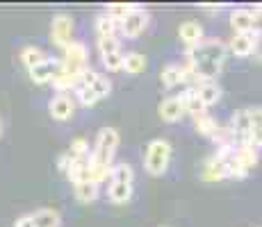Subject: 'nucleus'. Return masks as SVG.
Segmentation results:
<instances>
[{
  "label": "nucleus",
  "mask_w": 262,
  "mask_h": 227,
  "mask_svg": "<svg viewBox=\"0 0 262 227\" xmlns=\"http://www.w3.org/2000/svg\"><path fill=\"white\" fill-rule=\"evenodd\" d=\"M171 143L164 139H153L148 145H146V155H144V170L153 178H160V175L167 173L169 164H171Z\"/></svg>",
  "instance_id": "nucleus-1"
},
{
  "label": "nucleus",
  "mask_w": 262,
  "mask_h": 227,
  "mask_svg": "<svg viewBox=\"0 0 262 227\" xmlns=\"http://www.w3.org/2000/svg\"><path fill=\"white\" fill-rule=\"evenodd\" d=\"M119 148V132L114 128H103L96 136V145L89 153V161L94 166H103V168H112V159Z\"/></svg>",
  "instance_id": "nucleus-2"
},
{
  "label": "nucleus",
  "mask_w": 262,
  "mask_h": 227,
  "mask_svg": "<svg viewBox=\"0 0 262 227\" xmlns=\"http://www.w3.org/2000/svg\"><path fill=\"white\" fill-rule=\"evenodd\" d=\"M226 55H228V45L221 41V39H203L199 45L187 48V57H185V62L187 64L214 62V64H221V66H224Z\"/></svg>",
  "instance_id": "nucleus-3"
},
{
  "label": "nucleus",
  "mask_w": 262,
  "mask_h": 227,
  "mask_svg": "<svg viewBox=\"0 0 262 227\" xmlns=\"http://www.w3.org/2000/svg\"><path fill=\"white\" fill-rule=\"evenodd\" d=\"M64 70L69 73H82L87 70V62H89V50L82 41H71L64 48Z\"/></svg>",
  "instance_id": "nucleus-4"
},
{
  "label": "nucleus",
  "mask_w": 262,
  "mask_h": 227,
  "mask_svg": "<svg viewBox=\"0 0 262 227\" xmlns=\"http://www.w3.org/2000/svg\"><path fill=\"white\" fill-rule=\"evenodd\" d=\"M73 18L69 14H57L53 18V25H50V39L57 48H67L69 43L73 41Z\"/></svg>",
  "instance_id": "nucleus-5"
},
{
  "label": "nucleus",
  "mask_w": 262,
  "mask_h": 227,
  "mask_svg": "<svg viewBox=\"0 0 262 227\" xmlns=\"http://www.w3.org/2000/svg\"><path fill=\"white\" fill-rule=\"evenodd\" d=\"M146 28H148V12L142 7V9H137V12L128 14V16L121 21L119 32L123 34L125 39H137L139 34H144Z\"/></svg>",
  "instance_id": "nucleus-6"
},
{
  "label": "nucleus",
  "mask_w": 262,
  "mask_h": 227,
  "mask_svg": "<svg viewBox=\"0 0 262 227\" xmlns=\"http://www.w3.org/2000/svg\"><path fill=\"white\" fill-rule=\"evenodd\" d=\"M230 132H233L235 145H244L251 143V118H249V109H237L230 118Z\"/></svg>",
  "instance_id": "nucleus-7"
},
{
  "label": "nucleus",
  "mask_w": 262,
  "mask_h": 227,
  "mask_svg": "<svg viewBox=\"0 0 262 227\" xmlns=\"http://www.w3.org/2000/svg\"><path fill=\"white\" fill-rule=\"evenodd\" d=\"M62 70H64V62H62V59L48 57L46 62H41V64H37V66L30 68V78H32L37 84H46V82H53V80L57 78Z\"/></svg>",
  "instance_id": "nucleus-8"
},
{
  "label": "nucleus",
  "mask_w": 262,
  "mask_h": 227,
  "mask_svg": "<svg viewBox=\"0 0 262 227\" xmlns=\"http://www.w3.org/2000/svg\"><path fill=\"white\" fill-rule=\"evenodd\" d=\"M48 112L55 120H62L64 123V120H69L75 112V100H71V95H67V93H57L50 100Z\"/></svg>",
  "instance_id": "nucleus-9"
},
{
  "label": "nucleus",
  "mask_w": 262,
  "mask_h": 227,
  "mask_svg": "<svg viewBox=\"0 0 262 227\" xmlns=\"http://www.w3.org/2000/svg\"><path fill=\"white\" fill-rule=\"evenodd\" d=\"M260 150L255 148V145H251V143H244V145H235V161H237V166L242 170H244L246 175L251 173V170L258 166V161H260Z\"/></svg>",
  "instance_id": "nucleus-10"
},
{
  "label": "nucleus",
  "mask_w": 262,
  "mask_h": 227,
  "mask_svg": "<svg viewBox=\"0 0 262 227\" xmlns=\"http://www.w3.org/2000/svg\"><path fill=\"white\" fill-rule=\"evenodd\" d=\"M230 25L235 28V34L255 32V14L251 9H233L230 14Z\"/></svg>",
  "instance_id": "nucleus-11"
},
{
  "label": "nucleus",
  "mask_w": 262,
  "mask_h": 227,
  "mask_svg": "<svg viewBox=\"0 0 262 227\" xmlns=\"http://www.w3.org/2000/svg\"><path fill=\"white\" fill-rule=\"evenodd\" d=\"M255 37L258 32H246V34H235L230 39V50H233L235 57H251L253 55V43H255Z\"/></svg>",
  "instance_id": "nucleus-12"
},
{
  "label": "nucleus",
  "mask_w": 262,
  "mask_h": 227,
  "mask_svg": "<svg viewBox=\"0 0 262 227\" xmlns=\"http://www.w3.org/2000/svg\"><path fill=\"white\" fill-rule=\"evenodd\" d=\"M178 34H180V41H183L187 48H194L203 41V28H201L199 21H185L183 25L178 28Z\"/></svg>",
  "instance_id": "nucleus-13"
},
{
  "label": "nucleus",
  "mask_w": 262,
  "mask_h": 227,
  "mask_svg": "<svg viewBox=\"0 0 262 227\" xmlns=\"http://www.w3.org/2000/svg\"><path fill=\"white\" fill-rule=\"evenodd\" d=\"M178 100H180V105H183V112L185 114H191V116H199V114H205V105H203V100L199 98V93H196V89H185L183 93L178 95Z\"/></svg>",
  "instance_id": "nucleus-14"
},
{
  "label": "nucleus",
  "mask_w": 262,
  "mask_h": 227,
  "mask_svg": "<svg viewBox=\"0 0 262 227\" xmlns=\"http://www.w3.org/2000/svg\"><path fill=\"white\" fill-rule=\"evenodd\" d=\"M201 178L205 182H221L226 180V166L224 161L219 159V155H212V157L205 159L203 170H201Z\"/></svg>",
  "instance_id": "nucleus-15"
},
{
  "label": "nucleus",
  "mask_w": 262,
  "mask_h": 227,
  "mask_svg": "<svg viewBox=\"0 0 262 227\" xmlns=\"http://www.w3.org/2000/svg\"><path fill=\"white\" fill-rule=\"evenodd\" d=\"M160 118L164 120V123H176V120H180V116H183V105H180L178 95H171V98H164L162 105H160Z\"/></svg>",
  "instance_id": "nucleus-16"
},
{
  "label": "nucleus",
  "mask_w": 262,
  "mask_h": 227,
  "mask_svg": "<svg viewBox=\"0 0 262 227\" xmlns=\"http://www.w3.org/2000/svg\"><path fill=\"white\" fill-rule=\"evenodd\" d=\"M107 198L114 205H125L133 198V184H121V182H110Z\"/></svg>",
  "instance_id": "nucleus-17"
},
{
  "label": "nucleus",
  "mask_w": 262,
  "mask_h": 227,
  "mask_svg": "<svg viewBox=\"0 0 262 227\" xmlns=\"http://www.w3.org/2000/svg\"><path fill=\"white\" fill-rule=\"evenodd\" d=\"M67 178L73 182V184H80V182H92L89 180V157L84 159H73L71 166L67 170Z\"/></svg>",
  "instance_id": "nucleus-18"
},
{
  "label": "nucleus",
  "mask_w": 262,
  "mask_h": 227,
  "mask_svg": "<svg viewBox=\"0 0 262 227\" xmlns=\"http://www.w3.org/2000/svg\"><path fill=\"white\" fill-rule=\"evenodd\" d=\"M96 32H98V37H117V32L121 30V21L117 18L107 16V14H98L96 16Z\"/></svg>",
  "instance_id": "nucleus-19"
},
{
  "label": "nucleus",
  "mask_w": 262,
  "mask_h": 227,
  "mask_svg": "<svg viewBox=\"0 0 262 227\" xmlns=\"http://www.w3.org/2000/svg\"><path fill=\"white\" fill-rule=\"evenodd\" d=\"M80 78H82V73H69V70H62L50 84H53L59 93H67V91L80 87Z\"/></svg>",
  "instance_id": "nucleus-20"
},
{
  "label": "nucleus",
  "mask_w": 262,
  "mask_h": 227,
  "mask_svg": "<svg viewBox=\"0 0 262 227\" xmlns=\"http://www.w3.org/2000/svg\"><path fill=\"white\" fill-rule=\"evenodd\" d=\"M249 118H251V145L262 148V107L249 109Z\"/></svg>",
  "instance_id": "nucleus-21"
},
{
  "label": "nucleus",
  "mask_w": 262,
  "mask_h": 227,
  "mask_svg": "<svg viewBox=\"0 0 262 227\" xmlns=\"http://www.w3.org/2000/svg\"><path fill=\"white\" fill-rule=\"evenodd\" d=\"M34 227H59L62 225V216L57 209H39L37 214H32Z\"/></svg>",
  "instance_id": "nucleus-22"
},
{
  "label": "nucleus",
  "mask_w": 262,
  "mask_h": 227,
  "mask_svg": "<svg viewBox=\"0 0 262 227\" xmlns=\"http://www.w3.org/2000/svg\"><path fill=\"white\" fill-rule=\"evenodd\" d=\"M196 93H199V98L203 100L205 107H212L221 100V87L216 82H205L201 84L199 89H196Z\"/></svg>",
  "instance_id": "nucleus-23"
},
{
  "label": "nucleus",
  "mask_w": 262,
  "mask_h": 227,
  "mask_svg": "<svg viewBox=\"0 0 262 227\" xmlns=\"http://www.w3.org/2000/svg\"><path fill=\"white\" fill-rule=\"evenodd\" d=\"M110 182H121V184H133L135 182V170L130 164L121 161V164H114L112 170H110Z\"/></svg>",
  "instance_id": "nucleus-24"
},
{
  "label": "nucleus",
  "mask_w": 262,
  "mask_h": 227,
  "mask_svg": "<svg viewBox=\"0 0 262 227\" xmlns=\"http://www.w3.org/2000/svg\"><path fill=\"white\" fill-rule=\"evenodd\" d=\"M73 186H75V198H78V203L89 205L98 198V184H94V182H80V184H73Z\"/></svg>",
  "instance_id": "nucleus-25"
},
{
  "label": "nucleus",
  "mask_w": 262,
  "mask_h": 227,
  "mask_svg": "<svg viewBox=\"0 0 262 227\" xmlns=\"http://www.w3.org/2000/svg\"><path fill=\"white\" fill-rule=\"evenodd\" d=\"M21 64H25L28 66V70L32 68V66H37V64H41V62H46L48 59V55L43 53V50H39V48H34V45H25V48L21 50Z\"/></svg>",
  "instance_id": "nucleus-26"
},
{
  "label": "nucleus",
  "mask_w": 262,
  "mask_h": 227,
  "mask_svg": "<svg viewBox=\"0 0 262 227\" xmlns=\"http://www.w3.org/2000/svg\"><path fill=\"white\" fill-rule=\"evenodd\" d=\"M123 70L130 75H139L146 70V57L142 53H128L123 55Z\"/></svg>",
  "instance_id": "nucleus-27"
},
{
  "label": "nucleus",
  "mask_w": 262,
  "mask_h": 227,
  "mask_svg": "<svg viewBox=\"0 0 262 227\" xmlns=\"http://www.w3.org/2000/svg\"><path fill=\"white\" fill-rule=\"evenodd\" d=\"M194 130H196L199 134H203V136H212V132L216 130V123H214L212 116L205 112V114L194 116Z\"/></svg>",
  "instance_id": "nucleus-28"
},
{
  "label": "nucleus",
  "mask_w": 262,
  "mask_h": 227,
  "mask_svg": "<svg viewBox=\"0 0 262 227\" xmlns=\"http://www.w3.org/2000/svg\"><path fill=\"white\" fill-rule=\"evenodd\" d=\"M107 16H112V18H117V21H123L128 14H133V12H137V9H142L139 5H125V3H112V5H107Z\"/></svg>",
  "instance_id": "nucleus-29"
},
{
  "label": "nucleus",
  "mask_w": 262,
  "mask_h": 227,
  "mask_svg": "<svg viewBox=\"0 0 262 227\" xmlns=\"http://www.w3.org/2000/svg\"><path fill=\"white\" fill-rule=\"evenodd\" d=\"M160 80H162L164 87H176V84H183V70H180V66H176V64H169V66L162 70Z\"/></svg>",
  "instance_id": "nucleus-30"
},
{
  "label": "nucleus",
  "mask_w": 262,
  "mask_h": 227,
  "mask_svg": "<svg viewBox=\"0 0 262 227\" xmlns=\"http://www.w3.org/2000/svg\"><path fill=\"white\" fill-rule=\"evenodd\" d=\"M210 139L216 143V148H226V145H235V139H233V132H230V128H221V125H216V130L212 132Z\"/></svg>",
  "instance_id": "nucleus-31"
},
{
  "label": "nucleus",
  "mask_w": 262,
  "mask_h": 227,
  "mask_svg": "<svg viewBox=\"0 0 262 227\" xmlns=\"http://www.w3.org/2000/svg\"><path fill=\"white\" fill-rule=\"evenodd\" d=\"M69 157L73 159H84V157H89V143L82 139V136H78V139H73L71 141V148H69Z\"/></svg>",
  "instance_id": "nucleus-32"
},
{
  "label": "nucleus",
  "mask_w": 262,
  "mask_h": 227,
  "mask_svg": "<svg viewBox=\"0 0 262 227\" xmlns=\"http://www.w3.org/2000/svg\"><path fill=\"white\" fill-rule=\"evenodd\" d=\"M75 100L82 107H96L98 105V95L92 91V87H78L75 89Z\"/></svg>",
  "instance_id": "nucleus-33"
},
{
  "label": "nucleus",
  "mask_w": 262,
  "mask_h": 227,
  "mask_svg": "<svg viewBox=\"0 0 262 227\" xmlns=\"http://www.w3.org/2000/svg\"><path fill=\"white\" fill-rule=\"evenodd\" d=\"M92 91L98 95V100L112 93V82L107 80V75H100V73L96 75V80H94V84H92Z\"/></svg>",
  "instance_id": "nucleus-34"
},
{
  "label": "nucleus",
  "mask_w": 262,
  "mask_h": 227,
  "mask_svg": "<svg viewBox=\"0 0 262 227\" xmlns=\"http://www.w3.org/2000/svg\"><path fill=\"white\" fill-rule=\"evenodd\" d=\"M100 59H103V66L107 70H123V53L121 50L110 55H100Z\"/></svg>",
  "instance_id": "nucleus-35"
},
{
  "label": "nucleus",
  "mask_w": 262,
  "mask_h": 227,
  "mask_svg": "<svg viewBox=\"0 0 262 227\" xmlns=\"http://www.w3.org/2000/svg\"><path fill=\"white\" fill-rule=\"evenodd\" d=\"M98 50L100 55H110V53H117L119 48V39L117 37H98Z\"/></svg>",
  "instance_id": "nucleus-36"
},
{
  "label": "nucleus",
  "mask_w": 262,
  "mask_h": 227,
  "mask_svg": "<svg viewBox=\"0 0 262 227\" xmlns=\"http://www.w3.org/2000/svg\"><path fill=\"white\" fill-rule=\"evenodd\" d=\"M253 57L262 62V34H258V37H255V43H253Z\"/></svg>",
  "instance_id": "nucleus-37"
},
{
  "label": "nucleus",
  "mask_w": 262,
  "mask_h": 227,
  "mask_svg": "<svg viewBox=\"0 0 262 227\" xmlns=\"http://www.w3.org/2000/svg\"><path fill=\"white\" fill-rule=\"evenodd\" d=\"M57 166H59V170H62V173H67L69 170V166H71V157H69L67 153L62 155V157H59V161H57Z\"/></svg>",
  "instance_id": "nucleus-38"
},
{
  "label": "nucleus",
  "mask_w": 262,
  "mask_h": 227,
  "mask_svg": "<svg viewBox=\"0 0 262 227\" xmlns=\"http://www.w3.org/2000/svg\"><path fill=\"white\" fill-rule=\"evenodd\" d=\"M16 227H34L32 214H28V216H21V218L16 220Z\"/></svg>",
  "instance_id": "nucleus-39"
},
{
  "label": "nucleus",
  "mask_w": 262,
  "mask_h": 227,
  "mask_svg": "<svg viewBox=\"0 0 262 227\" xmlns=\"http://www.w3.org/2000/svg\"><path fill=\"white\" fill-rule=\"evenodd\" d=\"M199 7L201 9H205V12H219V9H224V5H221V3H201L199 5Z\"/></svg>",
  "instance_id": "nucleus-40"
},
{
  "label": "nucleus",
  "mask_w": 262,
  "mask_h": 227,
  "mask_svg": "<svg viewBox=\"0 0 262 227\" xmlns=\"http://www.w3.org/2000/svg\"><path fill=\"white\" fill-rule=\"evenodd\" d=\"M253 14H255V32L262 34V14L255 12V9H253Z\"/></svg>",
  "instance_id": "nucleus-41"
}]
</instances>
